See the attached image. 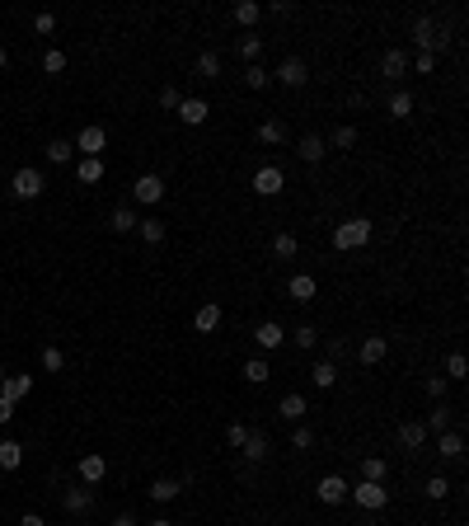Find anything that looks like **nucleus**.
<instances>
[{
    "instance_id": "f257e3e1",
    "label": "nucleus",
    "mask_w": 469,
    "mask_h": 526,
    "mask_svg": "<svg viewBox=\"0 0 469 526\" xmlns=\"http://www.w3.org/2000/svg\"><path fill=\"white\" fill-rule=\"evenodd\" d=\"M413 43L423 47V56H436V52H446V47H450V38L441 34V24H436L432 14H418V19H413Z\"/></svg>"
},
{
    "instance_id": "f03ea898",
    "label": "nucleus",
    "mask_w": 469,
    "mask_h": 526,
    "mask_svg": "<svg viewBox=\"0 0 469 526\" xmlns=\"http://www.w3.org/2000/svg\"><path fill=\"white\" fill-rule=\"evenodd\" d=\"M366 240H371V221H366V216H352V221H343L334 231V245L338 249H361Z\"/></svg>"
},
{
    "instance_id": "7ed1b4c3",
    "label": "nucleus",
    "mask_w": 469,
    "mask_h": 526,
    "mask_svg": "<svg viewBox=\"0 0 469 526\" xmlns=\"http://www.w3.org/2000/svg\"><path fill=\"white\" fill-rule=\"evenodd\" d=\"M347 498H352L357 507H366V512H376V507H385V503H390V489H385V484L361 480L357 489H347Z\"/></svg>"
},
{
    "instance_id": "20e7f679",
    "label": "nucleus",
    "mask_w": 469,
    "mask_h": 526,
    "mask_svg": "<svg viewBox=\"0 0 469 526\" xmlns=\"http://www.w3.org/2000/svg\"><path fill=\"white\" fill-rule=\"evenodd\" d=\"M10 193L14 198H38V193H43V174H38L34 165H24V169H14V179H10Z\"/></svg>"
},
{
    "instance_id": "39448f33",
    "label": "nucleus",
    "mask_w": 469,
    "mask_h": 526,
    "mask_svg": "<svg viewBox=\"0 0 469 526\" xmlns=\"http://www.w3.org/2000/svg\"><path fill=\"white\" fill-rule=\"evenodd\" d=\"M282 188H287V179H282L277 165H263V169L254 174V193H258V198H277Z\"/></svg>"
},
{
    "instance_id": "423d86ee",
    "label": "nucleus",
    "mask_w": 469,
    "mask_h": 526,
    "mask_svg": "<svg viewBox=\"0 0 469 526\" xmlns=\"http://www.w3.org/2000/svg\"><path fill=\"white\" fill-rule=\"evenodd\" d=\"M103 146H108V132L103 127H85L76 136V151H85V160H103Z\"/></svg>"
},
{
    "instance_id": "0eeeda50",
    "label": "nucleus",
    "mask_w": 469,
    "mask_h": 526,
    "mask_svg": "<svg viewBox=\"0 0 469 526\" xmlns=\"http://www.w3.org/2000/svg\"><path fill=\"white\" fill-rule=\"evenodd\" d=\"M272 76H277L282 85H287V90H301L305 80H310V71H305V61H301V56H287V61H282V66L272 71Z\"/></svg>"
},
{
    "instance_id": "6e6552de",
    "label": "nucleus",
    "mask_w": 469,
    "mask_h": 526,
    "mask_svg": "<svg viewBox=\"0 0 469 526\" xmlns=\"http://www.w3.org/2000/svg\"><path fill=\"white\" fill-rule=\"evenodd\" d=\"M132 198L136 202H160L165 198V179H160V174H141V179L132 183Z\"/></svg>"
},
{
    "instance_id": "1a4fd4ad",
    "label": "nucleus",
    "mask_w": 469,
    "mask_h": 526,
    "mask_svg": "<svg viewBox=\"0 0 469 526\" xmlns=\"http://www.w3.org/2000/svg\"><path fill=\"white\" fill-rule=\"evenodd\" d=\"M254 343L263 348V353H272V348H282V343H287V334H282V325H277V320H263V325L254 329Z\"/></svg>"
},
{
    "instance_id": "9d476101",
    "label": "nucleus",
    "mask_w": 469,
    "mask_h": 526,
    "mask_svg": "<svg viewBox=\"0 0 469 526\" xmlns=\"http://www.w3.org/2000/svg\"><path fill=\"white\" fill-rule=\"evenodd\" d=\"M296 156H301L305 160V165H319V160H324L329 156V141H324V136H301V146H296Z\"/></svg>"
},
{
    "instance_id": "9b49d317",
    "label": "nucleus",
    "mask_w": 469,
    "mask_h": 526,
    "mask_svg": "<svg viewBox=\"0 0 469 526\" xmlns=\"http://www.w3.org/2000/svg\"><path fill=\"white\" fill-rule=\"evenodd\" d=\"M314 493H319V503H329V507H334V503H343V498H347V480H338V475H324Z\"/></svg>"
},
{
    "instance_id": "f8f14e48",
    "label": "nucleus",
    "mask_w": 469,
    "mask_h": 526,
    "mask_svg": "<svg viewBox=\"0 0 469 526\" xmlns=\"http://www.w3.org/2000/svg\"><path fill=\"white\" fill-rule=\"evenodd\" d=\"M103 475H108V460H103L99 451H90V456H80V480H85V484H99Z\"/></svg>"
},
{
    "instance_id": "ddd939ff",
    "label": "nucleus",
    "mask_w": 469,
    "mask_h": 526,
    "mask_svg": "<svg viewBox=\"0 0 469 526\" xmlns=\"http://www.w3.org/2000/svg\"><path fill=\"white\" fill-rule=\"evenodd\" d=\"M427 442V428L418 423V418H403L399 423V447H408V451H418Z\"/></svg>"
},
{
    "instance_id": "4468645a",
    "label": "nucleus",
    "mask_w": 469,
    "mask_h": 526,
    "mask_svg": "<svg viewBox=\"0 0 469 526\" xmlns=\"http://www.w3.org/2000/svg\"><path fill=\"white\" fill-rule=\"evenodd\" d=\"M192 325H197V334H212V329H221V305H216V301H202Z\"/></svg>"
},
{
    "instance_id": "2eb2a0df",
    "label": "nucleus",
    "mask_w": 469,
    "mask_h": 526,
    "mask_svg": "<svg viewBox=\"0 0 469 526\" xmlns=\"http://www.w3.org/2000/svg\"><path fill=\"white\" fill-rule=\"evenodd\" d=\"M403 71H408V56H403L399 47H390L385 61H380V76H385V80H403Z\"/></svg>"
},
{
    "instance_id": "dca6fc26",
    "label": "nucleus",
    "mask_w": 469,
    "mask_h": 526,
    "mask_svg": "<svg viewBox=\"0 0 469 526\" xmlns=\"http://www.w3.org/2000/svg\"><path fill=\"white\" fill-rule=\"evenodd\" d=\"M207 113H212V108H207L202 99H179V118L188 127H202V123H207Z\"/></svg>"
},
{
    "instance_id": "f3484780",
    "label": "nucleus",
    "mask_w": 469,
    "mask_h": 526,
    "mask_svg": "<svg viewBox=\"0 0 469 526\" xmlns=\"http://www.w3.org/2000/svg\"><path fill=\"white\" fill-rule=\"evenodd\" d=\"M287 291L296 296V301H314V291H319V287H314V278H310V273H291Z\"/></svg>"
},
{
    "instance_id": "a211bd4d",
    "label": "nucleus",
    "mask_w": 469,
    "mask_h": 526,
    "mask_svg": "<svg viewBox=\"0 0 469 526\" xmlns=\"http://www.w3.org/2000/svg\"><path fill=\"white\" fill-rule=\"evenodd\" d=\"M34 390V376H5V381H0V395H5V400H24V395Z\"/></svg>"
},
{
    "instance_id": "6ab92c4d",
    "label": "nucleus",
    "mask_w": 469,
    "mask_h": 526,
    "mask_svg": "<svg viewBox=\"0 0 469 526\" xmlns=\"http://www.w3.org/2000/svg\"><path fill=\"white\" fill-rule=\"evenodd\" d=\"M277 414L287 418V423L305 418V395H296V390H291V395H282V400H277Z\"/></svg>"
},
{
    "instance_id": "aec40b11",
    "label": "nucleus",
    "mask_w": 469,
    "mask_h": 526,
    "mask_svg": "<svg viewBox=\"0 0 469 526\" xmlns=\"http://www.w3.org/2000/svg\"><path fill=\"white\" fill-rule=\"evenodd\" d=\"M90 503H94L90 489H66L61 493V507H66V512H90Z\"/></svg>"
},
{
    "instance_id": "412c9836",
    "label": "nucleus",
    "mask_w": 469,
    "mask_h": 526,
    "mask_svg": "<svg viewBox=\"0 0 469 526\" xmlns=\"http://www.w3.org/2000/svg\"><path fill=\"white\" fill-rule=\"evenodd\" d=\"M258 141H263V146H282V141H287V123H282V118H268V123L258 127Z\"/></svg>"
},
{
    "instance_id": "4be33fe9",
    "label": "nucleus",
    "mask_w": 469,
    "mask_h": 526,
    "mask_svg": "<svg viewBox=\"0 0 469 526\" xmlns=\"http://www.w3.org/2000/svg\"><path fill=\"white\" fill-rule=\"evenodd\" d=\"M108 226L118 231V236H127V231H136V226H141V216H136L132 207H118V212L108 216Z\"/></svg>"
},
{
    "instance_id": "5701e85b",
    "label": "nucleus",
    "mask_w": 469,
    "mask_h": 526,
    "mask_svg": "<svg viewBox=\"0 0 469 526\" xmlns=\"http://www.w3.org/2000/svg\"><path fill=\"white\" fill-rule=\"evenodd\" d=\"M179 493H183L179 480H155V484H150V498H155V503H174Z\"/></svg>"
},
{
    "instance_id": "b1692460",
    "label": "nucleus",
    "mask_w": 469,
    "mask_h": 526,
    "mask_svg": "<svg viewBox=\"0 0 469 526\" xmlns=\"http://www.w3.org/2000/svg\"><path fill=\"white\" fill-rule=\"evenodd\" d=\"M244 456L254 460V465H258V460H268V433H249L244 437Z\"/></svg>"
},
{
    "instance_id": "393cba45",
    "label": "nucleus",
    "mask_w": 469,
    "mask_h": 526,
    "mask_svg": "<svg viewBox=\"0 0 469 526\" xmlns=\"http://www.w3.org/2000/svg\"><path fill=\"white\" fill-rule=\"evenodd\" d=\"M436 451H441V456H446V460H460V456H465V437H460V433H441V442H436Z\"/></svg>"
},
{
    "instance_id": "a878e982",
    "label": "nucleus",
    "mask_w": 469,
    "mask_h": 526,
    "mask_svg": "<svg viewBox=\"0 0 469 526\" xmlns=\"http://www.w3.org/2000/svg\"><path fill=\"white\" fill-rule=\"evenodd\" d=\"M19 460H24V447L5 437V442H0V470H19Z\"/></svg>"
},
{
    "instance_id": "bb28decb",
    "label": "nucleus",
    "mask_w": 469,
    "mask_h": 526,
    "mask_svg": "<svg viewBox=\"0 0 469 526\" xmlns=\"http://www.w3.org/2000/svg\"><path fill=\"white\" fill-rule=\"evenodd\" d=\"M385 353H390V343H385V338H366V343H361V362H366V367L385 362Z\"/></svg>"
},
{
    "instance_id": "cd10ccee",
    "label": "nucleus",
    "mask_w": 469,
    "mask_h": 526,
    "mask_svg": "<svg viewBox=\"0 0 469 526\" xmlns=\"http://www.w3.org/2000/svg\"><path fill=\"white\" fill-rule=\"evenodd\" d=\"M310 381H314V385H319V390H329V385H334V381H338V367H334V362H329V358H324V362H314V371H310Z\"/></svg>"
},
{
    "instance_id": "c85d7f7f",
    "label": "nucleus",
    "mask_w": 469,
    "mask_h": 526,
    "mask_svg": "<svg viewBox=\"0 0 469 526\" xmlns=\"http://www.w3.org/2000/svg\"><path fill=\"white\" fill-rule=\"evenodd\" d=\"M427 433H436V437H441V433H450V409H446V404H436V409H432V414H427Z\"/></svg>"
},
{
    "instance_id": "c756f323",
    "label": "nucleus",
    "mask_w": 469,
    "mask_h": 526,
    "mask_svg": "<svg viewBox=\"0 0 469 526\" xmlns=\"http://www.w3.org/2000/svg\"><path fill=\"white\" fill-rule=\"evenodd\" d=\"M197 76L202 80H216V76H221V56H216V52H202L197 56Z\"/></svg>"
},
{
    "instance_id": "7c9ffc66",
    "label": "nucleus",
    "mask_w": 469,
    "mask_h": 526,
    "mask_svg": "<svg viewBox=\"0 0 469 526\" xmlns=\"http://www.w3.org/2000/svg\"><path fill=\"white\" fill-rule=\"evenodd\" d=\"M71 151H76V146H71V141H61V136H56V141H47V160H52V165H66V160H71Z\"/></svg>"
},
{
    "instance_id": "2f4dec72",
    "label": "nucleus",
    "mask_w": 469,
    "mask_h": 526,
    "mask_svg": "<svg viewBox=\"0 0 469 526\" xmlns=\"http://www.w3.org/2000/svg\"><path fill=\"white\" fill-rule=\"evenodd\" d=\"M136 231H141L145 245H160V240H165V221H155V216H150V221H141Z\"/></svg>"
},
{
    "instance_id": "473e14b6",
    "label": "nucleus",
    "mask_w": 469,
    "mask_h": 526,
    "mask_svg": "<svg viewBox=\"0 0 469 526\" xmlns=\"http://www.w3.org/2000/svg\"><path fill=\"white\" fill-rule=\"evenodd\" d=\"M76 174H80V183H99L103 179V160H80Z\"/></svg>"
},
{
    "instance_id": "72a5a7b5",
    "label": "nucleus",
    "mask_w": 469,
    "mask_h": 526,
    "mask_svg": "<svg viewBox=\"0 0 469 526\" xmlns=\"http://www.w3.org/2000/svg\"><path fill=\"white\" fill-rule=\"evenodd\" d=\"M258 14H263L258 0H239V5H234V19H239V24H258Z\"/></svg>"
},
{
    "instance_id": "f704fd0d",
    "label": "nucleus",
    "mask_w": 469,
    "mask_h": 526,
    "mask_svg": "<svg viewBox=\"0 0 469 526\" xmlns=\"http://www.w3.org/2000/svg\"><path fill=\"white\" fill-rule=\"evenodd\" d=\"M244 381L263 385V381H268V362H263V358H249V362H244Z\"/></svg>"
},
{
    "instance_id": "c9c22d12",
    "label": "nucleus",
    "mask_w": 469,
    "mask_h": 526,
    "mask_svg": "<svg viewBox=\"0 0 469 526\" xmlns=\"http://www.w3.org/2000/svg\"><path fill=\"white\" fill-rule=\"evenodd\" d=\"M361 480L380 484V480H385V460H380V456H366V460H361Z\"/></svg>"
},
{
    "instance_id": "e433bc0d",
    "label": "nucleus",
    "mask_w": 469,
    "mask_h": 526,
    "mask_svg": "<svg viewBox=\"0 0 469 526\" xmlns=\"http://www.w3.org/2000/svg\"><path fill=\"white\" fill-rule=\"evenodd\" d=\"M258 52H263V38H254V34L239 38V56H244L249 66H258Z\"/></svg>"
},
{
    "instance_id": "4c0bfd02",
    "label": "nucleus",
    "mask_w": 469,
    "mask_h": 526,
    "mask_svg": "<svg viewBox=\"0 0 469 526\" xmlns=\"http://www.w3.org/2000/svg\"><path fill=\"white\" fill-rule=\"evenodd\" d=\"M408 113H413V94H390V118H408Z\"/></svg>"
},
{
    "instance_id": "58836bf2",
    "label": "nucleus",
    "mask_w": 469,
    "mask_h": 526,
    "mask_svg": "<svg viewBox=\"0 0 469 526\" xmlns=\"http://www.w3.org/2000/svg\"><path fill=\"white\" fill-rule=\"evenodd\" d=\"M334 146H338V151H352V146H357V127H352V123H343V127L334 132Z\"/></svg>"
},
{
    "instance_id": "ea45409f",
    "label": "nucleus",
    "mask_w": 469,
    "mask_h": 526,
    "mask_svg": "<svg viewBox=\"0 0 469 526\" xmlns=\"http://www.w3.org/2000/svg\"><path fill=\"white\" fill-rule=\"evenodd\" d=\"M272 254H277V258H291V254H296V236H291V231H282V236L272 240Z\"/></svg>"
},
{
    "instance_id": "a19ab883",
    "label": "nucleus",
    "mask_w": 469,
    "mask_h": 526,
    "mask_svg": "<svg viewBox=\"0 0 469 526\" xmlns=\"http://www.w3.org/2000/svg\"><path fill=\"white\" fill-rule=\"evenodd\" d=\"M268 80H272V76H268L263 66H249V71H244V85H249V90H268Z\"/></svg>"
},
{
    "instance_id": "79ce46f5",
    "label": "nucleus",
    "mask_w": 469,
    "mask_h": 526,
    "mask_svg": "<svg viewBox=\"0 0 469 526\" xmlns=\"http://www.w3.org/2000/svg\"><path fill=\"white\" fill-rule=\"evenodd\" d=\"M43 71H47V76H61V71H66V52H56V47H52V52L43 56Z\"/></svg>"
},
{
    "instance_id": "37998d69",
    "label": "nucleus",
    "mask_w": 469,
    "mask_h": 526,
    "mask_svg": "<svg viewBox=\"0 0 469 526\" xmlns=\"http://www.w3.org/2000/svg\"><path fill=\"white\" fill-rule=\"evenodd\" d=\"M423 493H427V498H446V493H450V480H446V475H432Z\"/></svg>"
},
{
    "instance_id": "c03bdc74",
    "label": "nucleus",
    "mask_w": 469,
    "mask_h": 526,
    "mask_svg": "<svg viewBox=\"0 0 469 526\" xmlns=\"http://www.w3.org/2000/svg\"><path fill=\"white\" fill-rule=\"evenodd\" d=\"M469 371V362H465V353H450V362H446V381H460Z\"/></svg>"
},
{
    "instance_id": "a18cd8bd",
    "label": "nucleus",
    "mask_w": 469,
    "mask_h": 526,
    "mask_svg": "<svg viewBox=\"0 0 469 526\" xmlns=\"http://www.w3.org/2000/svg\"><path fill=\"white\" fill-rule=\"evenodd\" d=\"M43 367L47 371H61V367H66V353H61V348H43Z\"/></svg>"
},
{
    "instance_id": "49530a36",
    "label": "nucleus",
    "mask_w": 469,
    "mask_h": 526,
    "mask_svg": "<svg viewBox=\"0 0 469 526\" xmlns=\"http://www.w3.org/2000/svg\"><path fill=\"white\" fill-rule=\"evenodd\" d=\"M446 376H427V395H432V400H446Z\"/></svg>"
},
{
    "instance_id": "de8ad7c7",
    "label": "nucleus",
    "mask_w": 469,
    "mask_h": 526,
    "mask_svg": "<svg viewBox=\"0 0 469 526\" xmlns=\"http://www.w3.org/2000/svg\"><path fill=\"white\" fill-rule=\"evenodd\" d=\"M244 437H249L244 423H230V428H225V442H230V447H244Z\"/></svg>"
},
{
    "instance_id": "09e8293b",
    "label": "nucleus",
    "mask_w": 469,
    "mask_h": 526,
    "mask_svg": "<svg viewBox=\"0 0 469 526\" xmlns=\"http://www.w3.org/2000/svg\"><path fill=\"white\" fill-rule=\"evenodd\" d=\"M310 442H314L310 428H296V433H291V447H296V451H310Z\"/></svg>"
},
{
    "instance_id": "8fccbe9b",
    "label": "nucleus",
    "mask_w": 469,
    "mask_h": 526,
    "mask_svg": "<svg viewBox=\"0 0 469 526\" xmlns=\"http://www.w3.org/2000/svg\"><path fill=\"white\" fill-rule=\"evenodd\" d=\"M314 343H319V334H314L310 325H301V329H296V348H314Z\"/></svg>"
},
{
    "instance_id": "3c124183",
    "label": "nucleus",
    "mask_w": 469,
    "mask_h": 526,
    "mask_svg": "<svg viewBox=\"0 0 469 526\" xmlns=\"http://www.w3.org/2000/svg\"><path fill=\"white\" fill-rule=\"evenodd\" d=\"M34 29H38V34L47 38V34H52V29H56V14H47V10H43V14H38V19H34Z\"/></svg>"
},
{
    "instance_id": "603ef678",
    "label": "nucleus",
    "mask_w": 469,
    "mask_h": 526,
    "mask_svg": "<svg viewBox=\"0 0 469 526\" xmlns=\"http://www.w3.org/2000/svg\"><path fill=\"white\" fill-rule=\"evenodd\" d=\"M160 103H165V108H179V90H174V85H165V90H160Z\"/></svg>"
},
{
    "instance_id": "864d4df0",
    "label": "nucleus",
    "mask_w": 469,
    "mask_h": 526,
    "mask_svg": "<svg viewBox=\"0 0 469 526\" xmlns=\"http://www.w3.org/2000/svg\"><path fill=\"white\" fill-rule=\"evenodd\" d=\"M413 66L423 71V76H432V71H436V56H423V52H418V61H413Z\"/></svg>"
},
{
    "instance_id": "5fc2aeb1",
    "label": "nucleus",
    "mask_w": 469,
    "mask_h": 526,
    "mask_svg": "<svg viewBox=\"0 0 469 526\" xmlns=\"http://www.w3.org/2000/svg\"><path fill=\"white\" fill-rule=\"evenodd\" d=\"M10 418H14V404L5 400V395H0V423H10Z\"/></svg>"
},
{
    "instance_id": "6e6d98bb",
    "label": "nucleus",
    "mask_w": 469,
    "mask_h": 526,
    "mask_svg": "<svg viewBox=\"0 0 469 526\" xmlns=\"http://www.w3.org/2000/svg\"><path fill=\"white\" fill-rule=\"evenodd\" d=\"M113 526H141V522H136L132 512H118V517H113Z\"/></svg>"
},
{
    "instance_id": "4d7b16f0",
    "label": "nucleus",
    "mask_w": 469,
    "mask_h": 526,
    "mask_svg": "<svg viewBox=\"0 0 469 526\" xmlns=\"http://www.w3.org/2000/svg\"><path fill=\"white\" fill-rule=\"evenodd\" d=\"M19 526H43V517H38V512H24V522Z\"/></svg>"
},
{
    "instance_id": "13d9d810",
    "label": "nucleus",
    "mask_w": 469,
    "mask_h": 526,
    "mask_svg": "<svg viewBox=\"0 0 469 526\" xmlns=\"http://www.w3.org/2000/svg\"><path fill=\"white\" fill-rule=\"evenodd\" d=\"M150 526H174V522H169V517H155V522H150Z\"/></svg>"
},
{
    "instance_id": "bf43d9fd",
    "label": "nucleus",
    "mask_w": 469,
    "mask_h": 526,
    "mask_svg": "<svg viewBox=\"0 0 469 526\" xmlns=\"http://www.w3.org/2000/svg\"><path fill=\"white\" fill-rule=\"evenodd\" d=\"M5 61H10V52H5V47H0V71H5Z\"/></svg>"
}]
</instances>
